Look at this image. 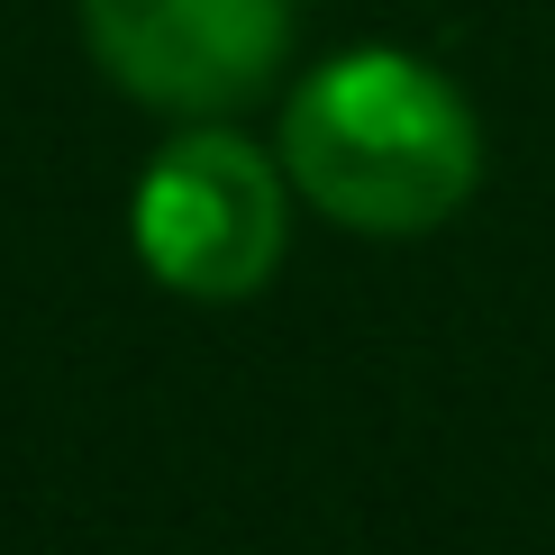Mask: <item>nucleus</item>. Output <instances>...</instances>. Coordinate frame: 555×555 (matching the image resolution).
<instances>
[{"label":"nucleus","instance_id":"obj_1","mask_svg":"<svg viewBox=\"0 0 555 555\" xmlns=\"http://www.w3.org/2000/svg\"><path fill=\"white\" fill-rule=\"evenodd\" d=\"M283 182L356 237H428L474 201L482 128L437 64L346 46L283 109Z\"/></svg>","mask_w":555,"mask_h":555},{"label":"nucleus","instance_id":"obj_2","mask_svg":"<svg viewBox=\"0 0 555 555\" xmlns=\"http://www.w3.org/2000/svg\"><path fill=\"white\" fill-rule=\"evenodd\" d=\"M137 256L192 300H246L283 264V173L237 128H192L137 182Z\"/></svg>","mask_w":555,"mask_h":555},{"label":"nucleus","instance_id":"obj_3","mask_svg":"<svg viewBox=\"0 0 555 555\" xmlns=\"http://www.w3.org/2000/svg\"><path fill=\"white\" fill-rule=\"evenodd\" d=\"M82 46L128 101L165 119H228L283 74L292 0H82Z\"/></svg>","mask_w":555,"mask_h":555}]
</instances>
